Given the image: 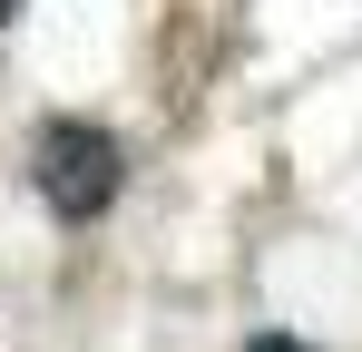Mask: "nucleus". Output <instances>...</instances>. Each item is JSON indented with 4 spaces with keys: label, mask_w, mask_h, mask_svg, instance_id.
Instances as JSON below:
<instances>
[{
    "label": "nucleus",
    "mask_w": 362,
    "mask_h": 352,
    "mask_svg": "<svg viewBox=\"0 0 362 352\" xmlns=\"http://www.w3.org/2000/svg\"><path fill=\"white\" fill-rule=\"evenodd\" d=\"M30 176H40V196H49V216L88 225V216H108L127 157H118V137H108V127H88V117H49V127H40V147H30Z\"/></svg>",
    "instance_id": "1"
},
{
    "label": "nucleus",
    "mask_w": 362,
    "mask_h": 352,
    "mask_svg": "<svg viewBox=\"0 0 362 352\" xmlns=\"http://www.w3.org/2000/svg\"><path fill=\"white\" fill-rule=\"evenodd\" d=\"M255 352H303V343H284V333H264V343H255Z\"/></svg>",
    "instance_id": "2"
},
{
    "label": "nucleus",
    "mask_w": 362,
    "mask_h": 352,
    "mask_svg": "<svg viewBox=\"0 0 362 352\" xmlns=\"http://www.w3.org/2000/svg\"><path fill=\"white\" fill-rule=\"evenodd\" d=\"M10 10H20V0H0V20H10Z\"/></svg>",
    "instance_id": "3"
}]
</instances>
